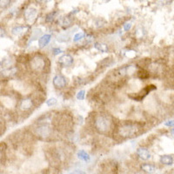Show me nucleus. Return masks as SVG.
<instances>
[{"mask_svg":"<svg viewBox=\"0 0 174 174\" xmlns=\"http://www.w3.org/2000/svg\"><path fill=\"white\" fill-rule=\"evenodd\" d=\"M95 126L100 132H107L111 127V121L107 117L99 116L95 121Z\"/></svg>","mask_w":174,"mask_h":174,"instance_id":"1","label":"nucleus"},{"mask_svg":"<svg viewBox=\"0 0 174 174\" xmlns=\"http://www.w3.org/2000/svg\"><path fill=\"white\" fill-rule=\"evenodd\" d=\"M138 131V127H137L135 125L128 124V125H123V126L119 129V134L122 137H125V138L133 137L134 135H136Z\"/></svg>","mask_w":174,"mask_h":174,"instance_id":"2","label":"nucleus"},{"mask_svg":"<svg viewBox=\"0 0 174 174\" xmlns=\"http://www.w3.org/2000/svg\"><path fill=\"white\" fill-rule=\"evenodd\" d=\"M31 66H32V68L35 71H42L45 66V62L42 57L36 56L32 58V60L31 62Z\"/></svg>","mask_w":174,"mask_h":174,"instance_id":"3","label":"nucleus"},{"mask_svg":"<svg viewBox=\"0 0 174 174\" xmlns=\"http://www.w3.org/2000/svg\"><path fill=\"white\" fill-rule=\"evenodd\" d=\"M37 16H38V11L35 9V8L30 7L28 9L25 10V11H24L25 19L28 21L29 23H32L33 21L36 19Z\"/></svg>","mask_w":174,"mask_h":174,"instance_id":"4","label":"nucleus"},{"mask_svg":"<svg viewBox=\"0 0 174 174\" xmlns=\"http://www.w3.org/2000/svg\"><path fill=\"white\" fill-rule=\"evenodd\" d=\"M58 62L64 67H69L73 64V57L69 54H65V55H62L61 57H59Z\"/></svg>","mask_w":174,"mask_h":174,"instance_id":"5","label":"nucleus"},{"mask_svg":"<svg viewBox=\"0 0 174 174\" xmlns=\"http://www.w3.org/2000/svg\"><path fill=\"white\" fill-rule=\"evenodd\" d=\"M52 83L56 88H64L66 85V78L62 75H56L53 78Z\"/></svg>","mask_w":174,"mask_h":174,"instance_id":"6","label":"nucleus"},{"mask_svg":"<svg viewBox=\"0 0 174 174\" xmlns=\"http://www.w3.org/2000/svg\"><path fill=\"white\" fill-rule=\"evenodd\" d=\"M137 154L139 157V159L143 160H148L151 158V153L149 152V151L145 147H139L137 150Z\"/></svg>","mask_w":174,"mask_h":174,"instance_id":"7","label":"nucleus"},{"mask_svg":"<svg viewBox=\"0 0 174 174\" xmlns=\"http://www.w3.org/2000/svg\"><path fill=\"white\" fill-rule=\"evenodd\" d=\"M51 38L52 36L50 34H45V35H43L42 37H40V38L38 39V45L39 47L43 48L45 46H46L51 41Z\"/></svg>","mask_w":174,"mask_h":174,"instance_id":"8","label":"nucleus"},{"mask_svg":"<svg viewBox=\"0 0 174 174\" xmlns=\"http://www.w3.org/2000/svg\"><path fill=\"white\" fill-rule=\"evenodd\" d=\"M33 103L32 100L30 99H24L21 103H20V108L23 111H29L30 109L32 107Z\"/></svg>","mask_w":174,"mask_h":174,"instance_id":"9","label":"nucleus"},{"mask_svg":"<svg viewBox=\"0 0 174 174\" xmlns=\"http://www.w3.org/2000/svg\"><path fill=\"white\" fill-rule=\"evenodd\" d=\"M160 163L163 165H171L173 163V158L171 155H163L160 157Z\"/></svg>","mask_w":174,"mask_h":174,"instance_id":"10","label":"nucleus"},{"mask_svg":"<svg viewBox=\"0 0 174 174\" xmlns=\"http://www.w3.org/2000/svg\"><path fill=\"white\" fill-rule=\"evenodd\" d=\"M37 132L38 135L41 137H47L50 134V128L47 125H41L38 127Z\"/></svg>","mask_w":174,"mask_h":174,"instance_id":"11","label":"nucleus"},{"mask_svg":"<svg viewBox=\"0 0 174 174\" xmlns=\"http://www.w3.org/2000/svg\"><path fill=\"white\" fill-rule=\"evenodd\" d=\"M78 158H79V159L85 161V162H89L90 160H91L90 155L84 150H80L78 151Z\"/></svg>","mask_w":174,"mask_h":174,"instance_id":"12","label":"nucleus"},{"mask_svg":"<svg viewBox=\"0 0 174 174\" xmlns=\"http://www.w3.org/2000/svg\"><path fill=\"white\" fill-rule=\"evenodd\" d=\"M141 170L146 172L147 173H153L156 171V168L154 165H151V164H148V163H146V164H143L141 165Z\"/></svg>","mask_w":174,"mask_h":174,"instance_id":"13","label":"nucleus"},{"mask_svg":"<svg viewBox=\"0 0 174 174\" xmlns=\"http://www.w3.org/2000/svg\"><path fill=\"white\" fill-rule=\"evenodd\" d=\"M94 47L101 52H108V46L105 45V44H103V43H99L97 42L95 43Z\"/></svg>","mask_w":174,"mask_h":174,"instance_id":"14","label":"nucleus"},{"mask_svg":"<svg viewBox=\"0 0 174 174\" xmlns=\"http://www.w3.org/2000/svg\"><path fill=\"white\" fill-rule=\"evenodd\" d=\"M24 30H25L24 26H15V27L11 29V33L15 36H19V35L24 32Z\"/></svg>","mask_w":174,"mask_h":174,"instance_id":"15","label":"nucleus"},{"mask_svg":"<svg viewBox=\"0 0 174 174\" xmlns=\"http://www.w3.org/2000/svg\"><path fill=\"white\" fill-rule=\"evenodd\" d=\"M85 34L84 32H78L76 33L75 35H74V37H73V41L74 42H78V41H80L82 38H85Z\"/></svg>","mask_w":174,"mask_h":174,"instance_id":"16","label":"nucleus"},{"mask_svg":"<svg viewBox=\"0 0 174 174\" xmlns=\"http://www.w3.org/2000/svg\"><path fill=\"white\" fill-rule=\"evenodd\" d=\"M138 78H140L141 79H147L149 77V74L146 71H144V70L138 71Z\"/></svg>","mask_w":174,"mask_h":174,"instance_id":"17","label":"nucleus"},{"mask_svg":"<svg viewBox=\"0 0 174 174\" xmlns=\"http://www.w3.org/2000/svg\"><path fill=\"white\" fill-rule=\"evenodd\" d=\"M57 104V99L55 98H51V99H49L46 101V104H47V106L49 107H52L53 105H55Z\"/></svg>","mask_w":174,"mask_h":174,"instance_id":"18","label":"nucleus"},{"mask_svg":"<svg viewBox=\"0 0 174 174\" xmlns=\"http://www.w3.org/2000/svg\"><path fill=\"white\" fill-rule=\"evenodd\" d=\"M85 98V91L82 90V91H79L77 94V99L79 100H84Z\"/></svg>","mask_w":174,"mask_h":174,"instance_id":"19","label":"nucleus"},{"mask_svg":"<svg viewBox=\"0 0 174 174\" xmlns=\"http://www.w3.org/2000/svg\"><path fill=\"white\" fill-rule=\"evenodd\" d=\"M11 1L8 0H0V8H6L10 5Z\"/></svg>","mask_w":174,"mask_h":174,"instance_id":"20","label":"nucleus"},{"mask_svg":"<svg viewBox=\"0 0 174 174\" xmlns=\"http://www.w3.org/2000/svg\"><path fill=\"white\" fill-rule=\"evenodd\" d=\"M55 16H56V12H51L50 14H48L47 16H46V22H51V21H52L53 19H54V18H55Z\"/></svg>","mask_w":174,"mask_h":174,"instance_id":"21","label":"nucleus"},{"mask_svg":"<svg viewBox=\"0 0 174 174\" xmlns=\"http://www.w3.org/2000/svg\"><path fill=\"white\" fill-rule=\"evenodd\" d=\"M71 24V21L68 19V18H64V19L61 20V24L63 26H68Z\"/></svg>","mask_w":174,"mask_h":174,"instance_id":"22","label":"nucleus"},{"mask_svg":"<svg viewBox=\"0 0 174 174\" xmlns=\"http://www.w3.org/2000/svg\"><path fill=\"white\" fill-rule=\"evenodd\" d=\"M69 174H86L84 172V171H82V170H75V171H73V172H71Z\"/></svg>","mask_w":174,"mask_h":174,"instance_id":"23","label":"nucleus"},{"mask_svg":"<svg viewBox=\"0 0 174 174\" xmlns=\"http://www.w3.org/2000/svg\"><path fill=\"white\" fill-rule=\"evenodd\" d=\"M132 27V24L131 23H126V24H124V30L125 31H129Z\"/></svg>","mask_w":174,"mask_h":174,"instance_id":"24","label":"nucleus"},{"mask_svg":"<svg viewBox=\"0 0 174 174\" xmlns=\"http://www.w3.org/2000/svg\"><path fill=\"white\" fill-rule=\"evenodd\" d=\"M53 52H54L55 55H58V54L62 53L63 51H62L61 49H58V48H54V49H53Z\"/></svg>","mask_w":174,"mask_h":174,"instance_id":"25","label":"nucleus"},{"mask_svg":"<svg viewBox=\"0 0 174 174\" xmlns=\"http://www.w3.org/2000/svg\"><path fill=\"white\" fill-rule=\"evenodd\" d=\"M5 36V31L0 26V38H4Z\"/></svg>","mask_w":174,"mask_h":174,"instance_id":"26","label":"nucleus"},{"mask_svg":"<svg viewBox=\"0 0 174 174\" xmlns=\"http://www.w3.org/2000/svg\"><path fill=\"white\" fill-rule=\"evenodd\" d=\"M165 125H166V126H173V121L172 120L167 121L166 123H165Z\"/></svg>","mask_w":174,"mask_h":174,"instance_id":"27","label":"nucleus"}]
</instances>
